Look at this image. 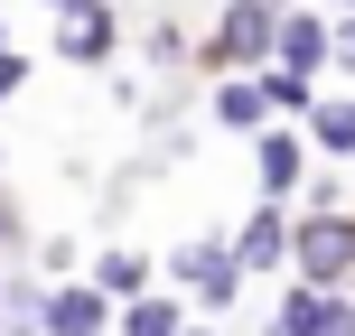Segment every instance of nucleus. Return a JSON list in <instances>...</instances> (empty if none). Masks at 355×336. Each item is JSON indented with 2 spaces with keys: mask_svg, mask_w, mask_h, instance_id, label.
<instances>
[{
  "mask_svg": "<svg viewBox=\"0 0 355 336\" xmlns=\"http://www.w3.org/2000/svg\"><path fill=\"white\" fill-rule=\"evenodd\" d=\"M337 271H355V224L337 206H318L300 224V290H337Z\"/></svg>",
  "mask_w": 355,
  "mask_h": 336,
  "instance_id": "obj_1",
  "label": "nucleus"
},
{
  "mask_svg": "<svg viewBox=\"0 0 355 336\" xmlns=\"http://www.w3.org/2000/svg\"><path fill=\"white\" fill-rule=\"evenodd\" d=\"M271 47H281V10L271 0H234L225 28H215V66H262Z\"/></svg>",
  "mask_w": 355,
  "mask_h": 336,
  "instance_id": "obj_2",
  "label": "nucleus"
},
{
  "mask_svg": "<svg viewBox=\"0 0 355 336\" xmlns=\"http://www.w3.org/2000/svg\"><path fill=\"white\" fill-rule=\"evenodd\" d=\"M178 281H187L206 308H225L252 271H243V252H234V243H187V252H178Z\"/></svg>",
  "mask_w": 355,
  "mask_h": 336,
  "instance_id": "obj_3",
  "label": "nucleus"
},
{
  "mask_svg": "<svg viewBox=\"0 0 355 336\" xmlns=\"http://www.w3.org/2000/svg\"><path fill=\"white\" fill-rule=\"evenodd\" d=\"M271 336H355V299H337V290H290Z\"/></svg>",
  "mask_w": 355,
  "mask_h": 336,
  "instance_id": "obj_4",
  "label": "nucleus"
},
{
  "mask_svg": "<svg viewBox=\"0 0 355 336\" xmlns=\"http://www.w3.org/2000/svg\"><path fill=\"white\" fill-rule=\"evenodd\" d=\"M271 56H281V75H318L327 56H337V28H327L318 10H281V47Z\"/></svg>",
  "mask_w": 355,
  "mask_h": 336,
  "instance_id": "obj_5",
  "label": "nucleus"
},
{
  "mask_svg": "<svg viewBox=\"0 0 355 336\" xmlns=\"http://www.w3.org/2000/svg\"><path fill=\"white\" fill-rule=\"evenodd\" d=\"M112 47H122V19H112V0H85V10L56 28V56H75V66H103Z\"/></svg>",
  "mask_w": 355,
  "mask_h": 336,
  "instance_id": "obj_6",
  "label": "nucleus"
},
{
  "mask_svg": "<svg viewBox=\"0 0 355 336\" xmlns=\"http://www.w3.org/2000/svg\"><path fill=\"white\" fill-rule=\"evenodd\" d=\"M37 336H103V290H94V281L56 290V299H47V318H37Z\"/></svg>",
  "mask_w": 355,
  "mask_h": 336,
  "instance_id": "obj_7",
  "label": "nucleus"
},
{
  "mask_svg": "<svg viewBox=\"0 0 355 336\" xmlns=\"http://www.w3.org/2000/svg\"><path fill=\"white\" fill-rule=\"evenodd\" d=\"M271 75H234L225 94H215V122H234V131H252V122H271Z\"/></svg>",
  "mask_w": 355,
  "mask_h": 336,
  "instance_id": "obj_8",
  "label": "nucleus"
},
{
  "mask_svg": "<svg viewBox=\"0 0 355 336\" xmlns=\"http://www.w3.org/2000/svg\"><path fill=\"white\" fill-rule=\"evenodd\" d=\"M234 252H243V271H271V262H281V252H290V233H281V215L262 206V215H252L243 233H234Z\"/></svg>",
  "mask_w": 355,
  "mask_h": 336,
  "instance_id": "obj_9",
  "label": "nucleus"
},
{
  "mask_svg": "<svg viewBox=\"0 0 355 336\" xmlns=\"http://www.w3.org/2000/svg\"><path fill=\"white\" fill-rule=\"evenodd\" d=\"M262 187H271V196L300 187V141H290V131H262Z\"/></svg>",
  "mask_w": 355,
  "mask_h": 336,
  "instance_id": "obj_10",
  "label": "nucleus"
},
{
  "mask_svg": "<svg viewBox=\"0 0 355 336\" xmlns=\"http://www.w3.org/2000/svg\"><path fill=\"white\" fill-rule=\"evenodd\" d=\"M141 281H150V262H141V252H103V262H94V290H103V299H131Z\"/></svg>",
  "mask_w": 355,
  "mask_h": 336,
  "instance_id": "obj_11",
  "label": "nucleus"
},
{
  "mask_svg": "<svg viewBox=\"0 0 355 336\" xmlns=\"http://www.w3.org/2000/svg\"><path fill=\"white\" fill-rule=\"evenodd\" d=\"M309 141L346 159V150H355V103H318V112H309Z\"/></svg>",
  "mask_w": 355,
  "mask_h": 336,
  "instance_id": "obj_12",
  "label": "nucleus"
},
{
  "mask_svg": "<svg viewBox=\"0 0 355 336\" xmlns=\"http://www.w3.org/2000/svg\"><path fill=\"white\" fill-rule=\"evenodd\" d=\"M122 336H187V318H178V299H131Z\"/></svg>",
  "mask_w": 355,
  "mask_h": 336,
  "instance_id": "obj_13",
  "label": "nucleus"
},
{
  "mask_svg": "<svg viewBox=\"0 0 355 336\" xmlns=\"http://www.w3.org/2000/svg\"><path fill=\"white\" fill-rule=\"evenodd\" d=\"M19 85H28V56H10V47H0V103H10Z\"/></svg>",
  "mask_w": 355,
  "mask_h": 336,
  "instance_id": "obj_14",
  "label": "nucleus"
},
{
  "mask_svg": "<svg viewBox=\"0 0 355 336\" xmlns=\"http://www.w3.org/2000/svg\"><path fill=\"white\" fill-rule=\"evenodd\" d=\"M337 66L355 75V19H337Z\"/></svg>",
  "mask_w": 355,
  "mask_h": 336,
  "instance_id": "obj_15",
  "label": "nucleus"
},
{
  "mask_svg": "<svg viewBox=\"0 0 355 336\" xmlns=\"http://www.w3.org/2000/svg\"><path fill=\"white\" fill-rule=\"evenodd\" d=\"M47 10H66V19H75V10H85V0H47Z\"/></svg>",
  "mask_w": 355,
  "mask_h": 336,
  "instance_id": "obj_16",
  "label": "nucleus"
},
{
  "mask_svg": "<svg viewBox=\"0 0 355 336\" xmlns=\"http://www.w3.org/2000/svg\"><path fill=\"white\" fill-rule=\"evenodd\" d=\"M337 10H346V19H355V0H337Z\"/></svg>",
  "mask_w": 355,
  "mask_h": 336,
  "instance_id": "obj_17",
  "label": "nucleus"
},
{
  "mask_svg": "<svg viewBox=\"0 0 355 336\" xmlns=\"http://www.w3.org/2000/svg\"><path fill=\"white\" fill-rule=\"evenodd\" d=\"M271 10H290V0H271Z\"/></svg>",
  "mask_w": 355,
  "mask_h": 336,
  "instance_id": "obj_18",
  "label": "nucleus"
},
{
  "mask_svg": "<svg viewBox=\"0 0 355 336\" xmlns=\"http://www.w3.org/2000/svg\"><path fill=\"white\" fill-rule=\"evenodd\" d=\"M10 336H28V327H10Z\"/></svg>",
  "mask_w": 355,
  "mask_h": 336,
  "instance_id": "obj_19",
  "label": "nucleus"
},
{
  "mask_svg": "<svg viewBox=\"0 0 355 336\" xmlns=\"http://www.w3.org/2000/svg\"><path fill=\"white\" fill-rule=\"evenodd\" d=\"M187 336H206V327H187Z\"/></svg>",
  "mask_w": 355,
  "mask_h": 336,
  "instance_id": "obj_20",
  "label": "nucleus"
},
{
  "mask_svg": "<svg viewBox=\"0 0 355 336\" xmlns=\"http://www.w3.org/2000/svg\"><path fill=\"white\" fill-rule=\"evenodd\" d=\"M0 308H10V299H0Z\"/></svg>",
  "mask_w": 355,
  "mask_h": 336,
  "instance_id": "obj_21",
  "label": "nucleus"
}]
</instances>
